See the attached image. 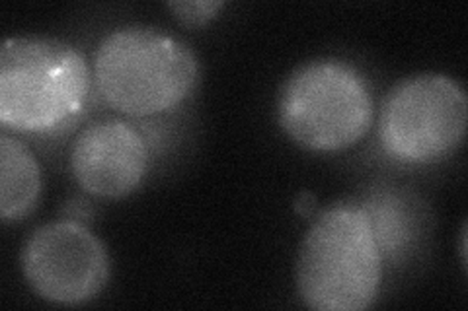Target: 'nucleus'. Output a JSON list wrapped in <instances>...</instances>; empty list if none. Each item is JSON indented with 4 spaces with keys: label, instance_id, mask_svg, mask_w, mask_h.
<instances>
[{
    "label": "nucleus",
    "instance_id": "obj_1",
    "mask_svg": "<svg viewBox=\"0 0 468 311\" xmlns=\"http://www.w3.org/2000/svg\"><path fill=\"white\" fill-rule=\"evenodd\" d=\"M383 283V249L365 206L338 202L320 213L299 247L297 290L316 311H363Z\"/></svg>",
    "mask_w": 468,
    "mask_h": 311
},
{
    "label": "nucleus",
    "instance_id": "obj_11",
    "mask_svg": "<svg viewBox=\"0 0 468 311\" xmlns=\"http://www.w3.org/2000/svg\"><path fill=\"white\" fill-rule=\"evenodd\" d=\"M461 255H463V263L466 264V228H463V242H461Z\"/></svg>",
    "mask_w": 468,
    "mask_h": 311
},
{
    "label": "nucleus",
    "instance_id": "obj_4",
    "mask_svg": "<svg viewBox=\"0 0 468 311\" xmlns=\"http://www.w3.org/2000/svg\"><path fill=\"white\" fill-rule=\"evenodd\" d=\"M285 135L313 152L357 144L373 125V96L361 70L342 58H313L292 70L277 94Z\"/></svg>",
    "mask_w": 468,
    "mask_h": 311
},
{
    "label": "nucleus",
    "instance_id": "obj_9",
    "mask_svg": "<svg viewBox=\"0 0 468 311\" xmlns=\"http://www.w3.org/2000/svg\"><path fill=\"white\" fill-rule=\"evenodd\" d=\"M225 6V3L217 0H182V3H168V8L176 14L184 26L199 27L217 16V12Z\"/></svg>",
    "mask_w": 468,
    "mask_h": 311
},
{
    "label": "nucleus",
    "instance_id": "obj_3",
    "mask_svg": "<svg viewBox=\"0 0 468 311\" xmlns=\"http://www.w3.org/2000/svg\"><path fill=\"white\" fill-rule=\"evenodd\" d=\"M90 94L84 55L55 37H10L0 49V123L16 132H53L82 113Z\"/></svg>",
    "mask_w": 468,
    "mask_h": 311
},
{
    "label": "nucleus",
    "instance_id": "obj_5",
    "mask_svg": "<svg viewBox=\"0 0 468 311\" xmlns=\"http://www.w3.org/2000/svg\"><path fill=\"white\" fill-rule=\"evenodd\" d=\"M466 125L464 88L447 74L421 72L390 88L380 108L378 140L400 164H437L463 144Z\"/></svg>",
    "mask_w": 468,
    "mask_h": 311
},
{
    "label": "nucleus",
    "instance_id": "obj_7",
    "mask_svg": "<svg viewBox=\"0 0 468 311\" xmlns=\"http://www.w3.org/2000/svg\"><path fill=\"white\" fill-rule=\"evenodd\" d=\"M70 171L90 195L122 199L149 171V146L133 125L120 119L96 121L72 144Z\"/></svg>",
    "mask_w": 468,
    "mask_h": 311
},
{
    "label": "nucleus",
    "instance_id": "obj_2",
    "mask_svg": "<svg viewBox=\"0 0 468 311\" xmlns=\"http://www.w3.org/2000/svg\"><path fill=\"white\" fill-rule=\"evenodd\" d=\"M197 78L199 65L192 47L151 26L113 29L94 57L101 99L131 117H153L180 106L194 92Z\"/></svg>",
    "mask_w": 468,
    "mask_h": 311
},
{
    "label": "nucleus",
    "instance_id": "obj_10",
    "mask_svg": "<svg viewBox=\"0 0 468 311\" xmlns=\"http://www.w3.org/2000/svg\"><path fill=\"white\" fill-rule=\"evenodd\" d=\"M314 202H316V197L313 195V192L303 191L301 195L297 197V201H295V211L301 216H309L313 213V209H314Z\"/></svg>",
    "mask_w": 468,
    "mask_h": 311
},
{
    "label": "nucleus",
    "instance_id": "obj_8",
    "mask_svg": "<svg viewBox=\"0 0 468 311\" xmlns=\"http://www.w3.org/2000/svg\"><path fill=\"white\" fill-rule=\"evenodd\" d=\"M41 192V171L29 148L0 137V218L5 224L24 220L36 209Z\"/></svg>",
    "mask_w": 468,
    "mask_h": 311
},
{
    "label": "nucleus",
    "instance_id": "obj_6",
    "mask_svg": "<svg viewBox=\"0 0 468 311\" xmlns=\"http://www.w3.org/2000/svg\"><path fill=\"white\" fill-rule=\"evenodd\" d=\"M22 273L39 298L80 306L94 300L110 280V255L79 220L37 228L22 247Z\"/></svg>",
    "mask_w": 468,
    "mask_h": 311
}]
</instances>
